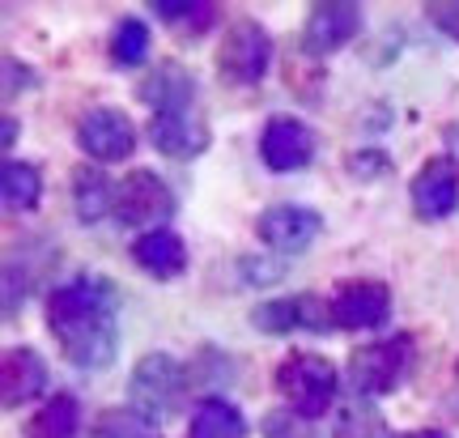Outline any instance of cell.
I'll return each instance as SVG.
<instances>
[{"instance_id":"6da1fadb","label":"cell","mask_w":459,"mask_h":438,"mask_svg":"<svg viewBox=\"0 0 459 438\" xmlns=\"http://www.w3.org/2000/svg\"><path fill=\"white\" fill-rule=\"evenodd\" d=\"M48 328L68 366L107 371L119 354V293L107 276L82 273L48 293Z\"/></svg>"},{"instance_id":"7a4b0ae2","label":"cell","mask_w":459,"mask_h":438,"mask_svg":"<svg viewBox=\"0 0 459 438\" xmlns=\"http://www.w3.org/2000/svg\"><path fill=\"white\" fill-rule=\"evenodd\" d=\"M273 383H277L281 400L294 408L298 417H307V422L324 417L336 405V366L328 357L311 354V349H294V354L281 357Z\"/></svg>"},{"instance_id":"3957f363","label":"cell","mask_w":459,"mask_h":438,"mask_svg":"<svg viewBox=\"0 0 459 438\" xmlns=\"http://www.w3.org/2000/svg\"><path fill=\"white\" fill-rule=\"evenodd\" d=\"M187 366L175 354H145L128 374V400L132 413H141L145 422L162 425L175 408H179L183 391H187Z\"/></svg>"},{"instance_id":"277c9868","label":"cell","mask_w":459,"mask_h":438,"mask_svg":"<svg viewBox=\"0 0 459 438\" xmlns=\"http://www.w3.org/2000/svg\"><path fill=\"white\" fill-rule=\"evenodd\" d=\"M268 65H273V39L260 22L251 17H238L230 22L226 39L217 48V73L221 82L234 85V90H247V85H260L268 77Z\"/></svg>"},{"instance_id":"5b68a950","label":"cell","mask_w":459,"mask_h":438,"mask_svg":"<svg viewBox=\"0 0 459 438\" xmlns=\"http://www.w3.org/2000/svg\"><path fill=\"white\" fill-rule=\"evenodd\" d=\"M412 366V341L409 337H387V341H370L349 354V383L358 396H387L409 379Z\"/></svg>"},{"instance_id":"8992f818","label":"cell","mask_w":459,"mask_h":438,"mask_svg":"<svg viewBox=\"0 0 459 438\" xmlns=\"http://www.w3.org/2000/svg\"><path fill=\"white\" fill-rule=\"evenodd\" d=\"M175 217V192L162 175L153 171H128L115 196V222L128 230H166Z\"/></svg>"},{"instance_id":"52a82bcc","label":"cell","mask_w":459,"mask_h":438,"mask_svg":"<svg viewBox=\"0 0 459 438\" xmlns=\"http://www.w3.org/2000/svg\"><path fill=\"white\" fill-rule=\"evenodd\" d=\"M315 149H319V136H315L311 124H302L298 115H268L260 132V162L273 171V175H294V171H307L315 162Z\"/></svg>"},{"instance_id":"ba28073f","label":"cell","mask_w":459,"mask_h":438,"mask_svg":"<svg viewBox=\"0 0 459 438\" xmlns=\"http://www.w3.org/2000/svg\"><path fill=\"white\" fill-rule=\"evenodd\" d=\"M332 311V328H344V332H370V328H383L392 320V290L375 281V276H353L336 285V293L328 298Z\"/></svg>"},{"instance_id":"9c48e42d","label":"cell","mask_w":459,"mask_h":438,"mask_svg":"<svg viewBox=\"0 0 459 438\" xmlns=\"http://www.w3.org/2000/svg\"><path fill=\"white\" fill-rule=\"evenodd\" d=\"M361 9L349 4V0H324V4H311V13L302 22V56L311 60H328L341 48H349L361 34Z\"/></svg>"},{"instance_id":"30bf717a","label":"cell","mask_w":459,"mask_h":438,"mask_svg":"<svg viewBox=\"0 0 459 438\" xmlns=\"http://www.w3.org/2000/svg\"><path fill=\"white\" fill-rule=\"evenodd\" d=\"M251 328H260L264 337H290V332H328L332 311L328 298L319 293H294V298H268L260 307H251Z\"/></svg>"},{"instance_id":"8fae6325","label":"cell","mask_w":459,"mask_h":438,"mask_svg":"<svg viewBox=\"0 0 459 438\" xmlns=\"http://www.w3.org/2000/svg\"><path fill=\"white\" fill-rule=\"evenodd\" d=\"M77 149L90 162H124L136 149V128L119 107H90L77 119Z\"/></svg>"},{"instance_id":"7c38bea8","label":"cell","mask_w":459,"mask_h":438,"mask_svg":"<svg viewBox=\"0 0 459 438\" xmlns=\"http://www.w3.org/2000/svg\"><path fill=\"white\" fill-rule=\"evenodd\" d=\"M324 230V217L307 205H273L255 217V234H260L264 247H273L277 256H298L319 239Z\"/></svg>"},{"instance_id":"4fadbf2b","label":"cell","mask_w":459,"mask_h":438,"mask_svg":"<svg viewBox=\"0 0 459 438\" xmlns=\"http://www.w3.org/2000/svg\"><path fill=\"white\" fill-rule=\"evenodd\" d=\"M409 200H412V213L421 217V222H443L451 213L459 209V166L438 153V158H429L409 183Z\"/></svg>"},{"instance_id":"5bb4252c","label":"cell","mask_w":459,"mask_h":438,"mask_svg":"<svg viewBox=\"0 0 459 438\" xmlns=\"http://www.w3.org/2000/svg\"><path fill=\"white\" fill-rule=\"evenodd\" d=\"M136 98H141L153 115L192 111V102H196V77H192V68L179 65V60H158V65L136 82Z\"/></svg>"},{"instance_id":"9a60e30c","label":"cell","mask_w":459,"mask_h":438,"mask_svg":"<svg viewBox=\"0 0 459 438\" xmlns=\"http://www.w3.org/2000/svg\"><path fill=\"white\" fill-rule=\"evenodd\" d=\"M48 391V362L30 345H13L0 357V400L4 408H22Z\"/></svg>"},{"instance_id":"2e32d148","label":"cell","mask_w":459,"mask_h":438,"mask_svg":"<svg viewBox=\"0 0 459 438\" xmlns=\"http://www.w3.org/2000/svg\"><path fill=\"white\" fill-rule=\"evenodd\" d=\"M149 141H153V149L162 158L187 162V158H200L204 149L213 145V132L204 128V119H196L192 111H175L149 119Z\"/></svg>"},{"instance_id":"e0dca14e","label":"cell","mask_w":459,"mask_h":438,"mask_svg":"<svg viewBox=\"0 0 459 438\" xmlns=\"http://www.w3.org/2000/svg\"><path fill=\"white\" fill-rule=\"evenodd\" d=\"M132 264L153 281H175L187 273V243L175 230H149L132 243Z\"/></svg>"},{"instance_id":"ac0fdd59","label":"cell","mask_w":459,"mask_h":438,"mask_svg":"<svg viewBox=\"0 0 459 438\" xmlns=\"http://www.w3.org/2000/svg\"><path fill=\"white\" fill-rule=\"evenodd\" d=\"M115 196H119V183H111L102 166L82 162L73 171V213L82 226H99L102 217H115Z\"/></svg>"},{"instance_id":"d6986e66","label":"cell","mask_w":459,"mask_h":438,"mask_svg":"<svg viewBox=\"0 0 459 438\" xmlns=\"http://www.w3.org/2000/svg\"><path fill=\"white\" fill-rule=\"evenodd\" d=\"M247 417L243 408L226 400V396H204L192 408V422H187V438H247Z\"/></svg>"},{"instance_id":"ffe728a7","label":"cell","mask_w":459,"mask_h":438,"mask_svg":"<svg viewBox=\"0 0 459 438\" xmlns=\"http://www.w3.org/2000/svg\"><path fill=\"white\" fill-rule=\"evenodd\" d=\"M26 438H82V405L77 396L56 391L43 400V408L26 422Z\"/></svg>"},{"instance_id":"44dd1931","label":"cell","mask_w":459,"mask_h":438,"mask_svg":"<svg viewBox=\"0 0 459 438\" xmlns=\"http://www.w3.org/2000/svg\"><path fill=\"white\" fill-rule=\"evenodd\" d=\"M0 196H4V209L9 213L39 209V196H43V175H39V166L4 158V166H0Z\"/></svg>"},{"instance_id":"7402d4cb","label":"cell","mask_w":459,"mask_h":438,"mask_svg":"<svg viewBox=\"0 0 459 438\" xmlns=\"http://www.w3.org/2000/svg\"><path fill=\"white\" fill-rule=\"evenodd\" d=\"M149 48H153V31H149L141 17H119L111 31V65L115 68H141L149 60Z\"/></svg>"},{"instance_id":"603a6c76","label":"cell","mask_w":459,"mask_h":438,"mask_svg":"<svg viewBox=\"0 0 459 438\" xmlns=\"http://www.w3.org/2000/svg\"><path fill=\"white\" fill-rule=\"evenodd\" d=\"M153 13L166 26H175V34H183V39H200L217 22V9L209 0H153Z\"/></svg>"},{"instance_id":"cb8c5ba5","label":"cell","mask_w":459,"mask_h":438,"mask_svg":"<svg viewBox=\"0 0 459 438\" xmlns=\"http://www.w3.org/2000/svg\"><path fill=\"white\" fill-rule=\"evenodd\" d=\"M387 434V422L375 408L370 396H353L349 405L336 408V425H332V438H383Z\"/></svg>"},{"instance_id":"d4e9b609","label":"cell","mask_w":459,"mask_h":438,"mask_svg":"<svg viewBox=\"0 0 459 438\" xmlns=\"http://www.w3.org/2000/svg\"><path fill=\"white\" fill-rule=\"evenodd\" d=\"M90 438H162V434H158V425L145 422L132 408H107V413H99V422L90 425Z\"/></svg>"},{"instance_id":"484cf974","label":"cell","mask_w":459,"mask_h":438,"mask_svg":"<svg viewBox=\"0 0 459 438\" xmlns=\"http://www.w3.org/2000/svg\"><path fill=\"white\" fill-rule=\"evenodd\" d=\"M344 171L361 183H370V179H383L392 171V158L383 153V149H353L349 158H344Z\"/></svg>"},{"instance_id":"4316f807","label":"cell","mask_w":459,"mask_h":438,"mask_svg":"<svg viewBox=\"0 0 459 438\" xmlns=\"http://www.w3.org/2000/svg\"><path fill=\"white\" fill-rule=\"evenodd\" d=\"M260 430H264V438H319V434L311 430V422H307V417H298L294 408L268 413Z\"/></svg>"},{"instance_id":"83f0119b","label":"cell","mask_w":459,"mask_h":438,"mask_svg":"<svg viewBox=\"0 0 459 438\" xmlns=\"http://www.w3.org/2000/svg\"><path fill=\"white\" fill-rule=\"evenodd\" d=\"M238 276H243L247 285H273V281H281L285 276V264L281 260H268V256H243L238 260Z\"/></svg>"},{"instance_id":"f1b7e54d","label":"cell","mask_w":459,"mask_h":438,"mask_svg":"<svg viewBox=\"0 0 459 438\" xmlns=\"http://www.w3.org/2000/svg\"><path fill=\"white\" fill-rule=\"evenodd\" d=\"M426 22L438 34L455 39L459 43V0H438V4H426Z\"/></svg>"},{"instance_id":"f546056e","label":"cell","mask_w":459,"mask_h":438,"mask_svg":"<svg viewBox=\"0 0 459 438\" xmlns=\"http://www.w3.org/2000/svg\"><path fill=\"white\" fill-rule=\"evenodd\" d=\"M39 77H34L26 65H17L13 56H4V98H17V90H26V85H34Z\"/></svg>"},{"instance_id":"4dcf8cb0","label":"cell","mask_w":459,"mask_h":438,"mask_svg":"<svg viewBox=\"0 0 459 438\" xmlns=\"http://www.w3.org/2000/svg\"><path fill=\"white\" fill-rule=\"evenodd\" d=\"M443 145H446V158L459 166V119H451L443 128Z\"/></svg>"},{"instance_id":"1f68e13d","label":"cell","mask_w":459,"mask_h":438,"mask_svg":"<svg viewBox=\"0 0 459 438\" xmlns=\"http://www.w3.org/2000/svg\"><path fill=\"white\" fill-rule=\"evenodd\" d=\"M0 128H4V149H13V141H17V119H13V115H4V124H0Z\"/></svg>"},{"instance_id":"d6a6232c","label":"cell","mask_w":459,"mask_h":438,"mask_svg":"<svg viewBox=\"0 0 459 438\" xmlns=\"http://www.w3.org/2000/svg\"><path fill=\"white\" fill-rule=\"evenodd\" d=\"M395 438H446L443 430H404V434H395Z\"/></svg>"}]
</instances>
